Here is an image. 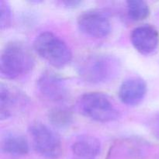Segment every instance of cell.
Segmentation results:
<instances>
[{"label": "cell", "instance_id": "cell-1", "mask_svg": "<svg viewBox=\"0 0 159 159\" xmlns=\"http://www.w3.org/2000/svg\"><path fill=\"white\" fill-rule=\"evenodd\" d=\"M35 66V59L29 47L21 41L9 42L0 55V74L8 80H16L29 74Z\"/></svg>", "mask_w": 159, "mask_h": 159}, {"label": "cell", "instance_id": "cell-2", "mask_svg": "<svg viewBox=\"0 0 159 159\" xmlns=\"http://www.w3.org/2000/svg\"><path fill=\"white\" fill-rule=\"evenodd\" d=\"M121 70V63L112 54H94L84 57L77 66L79 77L90 84L107 83L116 79Z\"/></svg>", "mask_w": 159, "mask_h": 159}, {"label": "cell", "instance_id": "cell-3", "mask_svg": "<svg viewBox=\"0 0 159 159\" xmlns=\"http://www.w3.org/2000/svg\"><path fill=\"white\" fill-rule=\"evenodd\" d=\"M34 49L42 59L55 68L68 66L72 60V53L66 43L54 33H40L34 40Z\"/></svg>", "mask_w": 159, "mask_h": 159}, {"label": "cell", "instance_id": "cell-4", "mask_svg": "<svg viewBox=\"0 0 159 159\" xmlns=\"http://www.w3.org/2000/svg\"><path fill=\"white\" fill-rule=\"evenodd\" d=\"M78 108L84 116L102 124L117 120L120 116L111 99L99 92L82 95L78 100Z\"/></svg>", "mask_w": 159, "mask_h": 159}, {"label": "cell", "instance_id": "cell-5", "mask_svg": "<svg viewBox=\"0 0 159 159\" xmlns=\"http://www.w3.org/2000/svg\"><path fill=\"white\" fill-rule=\"evenodd\" d=\"M28 132L34 150L46 159H58L63 153L61 138L54 130L40 122L30 124Z\"/></svg>", "mask_w": 159, "mask_h": 159}, {"label": "cell", "instance_id": "cell-6", "mask_svg": "<svg viewBox=\"0 0 159 159\" xmlns=\"http://www.w3.org/2000/svg\"><path fill=\"white\" fill-rule=\"evenodd\" d=\"M37 88L45 99L51 102H65L69 96L66 80L51 70H46L40 75L37 79Z\"/></svg>", "mask_w": 159, "mask_h": 159}, {"label": "cell", "instance_id": "cell-7", "mask_svg": "<svg viewBox=\"0 0 159 159\" xmlns=\"http://www.w3.org/2000/svg\"><path fill=\"white\" fill-rule=\"evenodd\" d=\"M78 27L82 34L93 38H105L112 30L110 19L99 10L91 9L83 12L77 20Z\"/></svg>", "mask_w": 159, "mask_h": 159}, {"label": "cell", "instance_id": "cell-8", "mask_svg": "<svg viewBox=\"0 0 159 159\" xmlns=\"http://www.w3.org/2000/svg\"><path fill=\"white\" fill-rule=\"evenodd\" d=\"M27 98L20 90L0 84V119L6 120L18 113L27 103Z\"/></svg>", "mask_w": 159, "mask_h": 159}, {"label": "cell", "instance_id": "cell-9", "mask_svg": "<svg viewBox=\"0 0 159 159\" xmlns=\"http://www.w3.org/2000/svg\"><path fill=\"white\" fill-rule=\"evenodd\" d=\"M130 41L138 53L145 56L152 55L158 48V31L148 24L137 26L132 30Z\"/></svg>", "mask_w": 159, "mask_h": 159}, {"label": "cell", "instance_id": "cell-10", "mask_svg": "<svg viewBox=\"0 0 159 159\" xmlns=\"http://www.w3.org/2000/svg\"><path fill=\"white\" fill-rule=\"evenodd\" d=\"M148 86L144 79L132 77L126 79L120 85L118 97L120 102L128 107H136L145 98Z\"/></svg>", "mask_w": 159, "mask_h": 159}, {"label": "cell", "instance_id": "cell-11", "mask_svg": "<svg viewBox=\"0 0 159 159\" xmlns=\"http://www.w3.org/2000/svg\"><path fill=\"white\" fill-rule=\"evenodd\" d=\"M72 159H96L101 151V143L93 135L82 134L71 144Z\"/></svg>", "mask_w": 159, "mask_h": 159}, {"label": "cell", "instance_id": "cell-12", "mask_svg": "<svg viewBox=\"0 0 159 159\" xmlns=\"http://www.w3.org/2000/svg\"><path fill=\"white\" fill-rule=\"evenodd\" d=\"M3 153L12 157H22L30 152V144L26 137L15 131H8L2 137L0 143Z\"/></svg>", "mask_w": 159, "mask_h": 159}, {"label": "cell", "instance_id": "cell-13", "mask_svg": "<svg viewBox=\"0 0 159 159\" xmlns=\"http://www.w3.org/2000/svg\"><path fill=\"white\" fill-rule=\"evenodd\" d=\"M48 121L51 125L58 130L69 128L74 121L72 110L66 107H56L48 112Z\"/></svg>", "mask_w": 159, "mask_h": 159}, {"label": "cell", "instance_id": "cell-14", "mask_svg": "<svg viewBox=\"0 0 159 159\" xmlns=\"http://www.w3.org/2000/svg\"><path fill=\"white\" fill-rule=\"evenodd\" d=\"M126 3L127 16L132 21H142L150 15V7L146 2L142 0H129Z\"/></svg>", "mask_w": 159, "mask_h": 159}, {"label": "cell", "instance_id": "cell-15", "mask_svg": "<svg viewBox=\"0 0 159 159\" xmlns=\"http://www.w3.org/2000/svg\"><path fill=\"white\" fill-rule=\"evenodd\" d=\"M12 11L7 1L0 0V29H8L12 24Z\"/></svg>", "mask_w": 159, "mask_h": 159}, {"label": "cell", "instance_id": "cell-16", "mask_svg": "<svg viewBox=\"0 0 159 159\" xmlns=\"http://www.w3.org/2000/svg\"><path fill=\"white\" fill-rule=\"evenodd\" d=\"M82 2L78 1V0H66V1H62L61 4L63 5L64 7L67 8V9H76V8L79 7L81 6Z\"/></svg>", "mask_w": 159, "mask_h": 159}, {"label": "cell", "instance_id": "cell-17", "mask_svg": "<svg viewBox=\"0 0 159 159\" xmlns=\"http://www.w3.org/2000/svg\"><path fill=\"white\" fill-rule=\"evenodd\" d=\"M153 132L155 137L159 140V114L155 117L153 123Z\"/></svg>", "mask_w": 159, "mask_h": 159}]
</instances>
